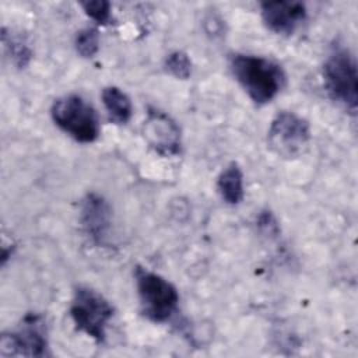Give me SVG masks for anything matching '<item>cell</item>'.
<instances>
[{
    "label": "cell",
    "instance_id": "cell-1",
    "mask_svg": "<svg viewBox=\"0 0 358 358\" xmlns=\"http://www.w3.org/2000/svg\"><path fill=\"white\" fill-rule=\"evenodd\" d=\"M229 66L236 81L257 105L274 99L285 84L282 67L263 56L235 53L229 60Z\"/></svg>",
    "mask_w": 358,
    "mask_h": 358
},
{
    "label": "cell",
    "instance_id": "cell-2",
    "mask_svg": "<svg viewBox=\"0 0 358 358\" xmlns=\"http://www.w3.org/2000/svg\"><path fill=\"white\" fill-rule=\"evenodd\" d=\"M55 124L80 143H94L101 133L96 110L80 95L70 94L55 99L50 108Z\"/></svg>",
    "mask_w": 358,
    "mask_h": 358
},
{
    "label": "cell",
    "instance_id": "cell-3",
    "mask_svg": "<svg viewBox=\"0 0 358 358\" xmlns=\"http://www.w3.org/2000/svg\"><path fill=\"white\" fill-rule=\"evenodd\" d=\"M136 287L143 313L152 322H166L178 310L176 287L162 275L147 268H136Z\"/></svg>",
    "mask_w": 358,
    "mask_h": 358
},
{
    "label": "cell",
    "instance_id": "cell-4",
    "mask_svg": "<svg viewBox=\"0 0 358 358\" xmlns=\"http://www.w3.org/2000/svg\"><path fill=\"white\" fill-rule=\"evenodd\" d=\"M70 316L77 330L96 343H103L113 308L98 291L90 287H77L70 305Z\"/></svg>",
    "mask_w": 358,
    "mask_h": 358
},
{
    "label": "cell",
    "instance_id": "cell-5",
    "mask_svg": "<svg viewBox=\"0 0 358 358\" xmlns=\"http://www.w3.org/2000/svg\"><path fill=\"white\" fill-rule=\"evenodd\" d=\"M323 80L329 94L355 113L358 105L357 62L347 48H334L323 64Z\"/></svg>",
    "mask_w": 358,
    "mask_h": 358
},
{
    "label": "cell",
    "instance_id": "cell-6",
    "mask_svg": "<svg viewBox=\"0 0 358 358\" xmlns=\"http://www.w3.org/2000/svg\"><path fill=\"white\" fill-rule=\"evenodd\" d=\"M48 348V327L41 313H27L17 329L3 333L0 338V355L3 357H46Z\"/></svg>",
    "mask_w": 358,
    "mask_h": 358
},
{
    "label": "cell",
    "instance_id": "cell-7",
    "mask_svg": "<svg viewBox=\"0 0 358 358\" xmlns=\"http://www.w3.org/2000/svg\"><path fill=\"white\" fill-rule=\"evenodd\" d=\"M310 140L309 123L299 115L282 110L271 120L267 141L270 148L280 157H298Z\"/></svg>",
    "mask_w": 358,
    "mask_h": 358
},
{
    "label": "cell",
    "instance_id": "cell-8",
    "mask_svg": "<svg viewBox=\"0 0 358 358\" xmlns=\"http://www.w3.org/2000/svg\"><path fill=\"white\" fill-rule=\"evenodd\" d=\"M145 141L161 155H176L180 151V130L164 112L148 109L143 124Z\"/></svg>",
    "mask_w": 358,
    "mask_h": 358
},
{
    "label": "cell",
    "instance_id": "cell-9",
    "mask_svg": "<svg viewBox=\"0 0 358 358\" xmlns=\"http://www.w3.org/2000/svg\"><path fill=\"white\" fill-rule=\"evenodd\" d=\"M260 13L264 25L274 34L291 35L305 20L306 7L301 1H263Z\"/></svg>",
    "mask_w": 358,
    "mask_h": 358
},
{
    "label": "cell",
    "instance_id": "cell-10",
    "mask_svg": "<svg viewBox=\"0 0 358 358\" xmlns=\"http://www.w3.org/2000/svg\"><path fill=\"white\" fill-rule=\"evenodd\" d=\"M80 220L84 231L95 243L105 242L110 228V208L101 196L90 193L84 197Z\"/></svg>",
    "mask_w": 358,
    "mask_h": 358
},
{
    "label": "cell",
    "instance_id": "cell-11",
    "mask_svg": "<svg viewBox=\"0 0 358 358\" xmlns=\"http://www.w3.org/2000/svg\"><path fill=\"white\" fill-rule=\"evenodd\" d=\"M217 189L228 204L235 206L243 200V173L236 162H231L222 169L217 179Z\"/></svg>",
    "mask_w": 358,
    "mask_h": 358
},
{
    "label": "cell",
    "instance_id": "cell-12",
    "mask_svg": "<svg viewBox=\"0 0 358 358\" xmlns=\"http://www.w3.org/2000/svg\"><path fill=\"white\" fill-rule=\"evenodd\" d=\"M102 103L112 122L117 124H124L130 120L133 113V105L127 94L119 87H105L102 90Z\"/></svg>",
    "mask_w": 358,
    "mask_h": 358
},
{
    "label": "cell",
    "instance_id": "cell-13",
    "mask_svg": "<svg viewBox=\"0 0 358 358\" xmlns=\"http://www.w3.org/2000/svg\"><path fill=\"white\" fill-rule=\"evenodd\" d=\"M1 41H3L4 48L7 49L11 60H13V63L17 67L24 69L32 57V52H31L29 46L20 36H14L11 34H7L6 28L1 29Z\"/></svg>",
    "mask_w": 358,
    "mask_h": 358
},
{
    "label": "cell",
    "instance_id": "cell-14",
    "mask_svg": "<svg viewBox=\"0 0 358 358\" xmlns=\"http://www.w3.org/2000/svg\"><path fill=\"white\" fill-rule=\"evenodd\" d=\"M76 50L80 56L91 59L99 50V32L94 27L83 28L77 32L74 39Z\"/></svg>",
    "mask_w": 358,
    "mask_h": 358
},
{
    "label": "cell",
    "instance_id": "cell-15",
    "mask_svg": "<svg viewBox=\"0 0 358 358\" xmlns=\"http://www.w3.org/2000/svg\"><path fill=\"white\" fill-rule=\"evenodd\" d=\"M165 69L169 71L173 77L186 80L192 74V62L189 56L182 50L171 52L165 59Z\"/></svg>",
    "mask_w": 358,
    "mask_h": 358
},
{
    "label": "cell",
    "instance_id": "cell-16",
    "mask_svg": "<svg viewBox=\"0 0 358 358\" xmlns=\"http://www.w3.org/2000/svg\"><path fill=\"white\" fill-rule=\"evenodd\" d=\"M84 10V13L96 24L106 25L112 20V11H110V3L105 0H88L81 1L80 4Z\"/></svg>",
    "mask_w": 358,
    "mask_h": 358
}]
</instances>
